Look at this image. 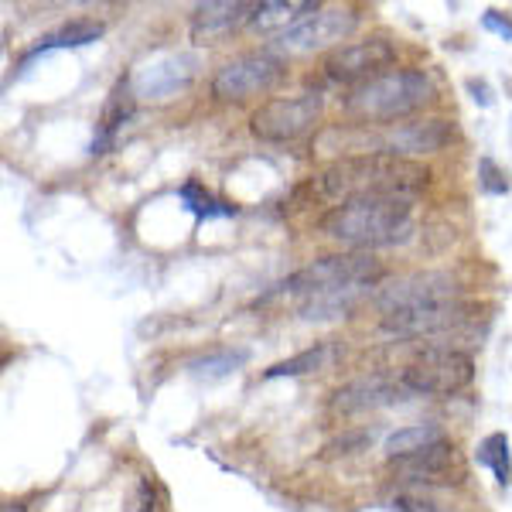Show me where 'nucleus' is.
<instances>
[{
	"label": "nucleus",
	"instance_id": "c756f323",
	"mask_svg": "<svg viewBox=\"0 0 512 512\" xmlns=\"http://www.w3.org/2000/svg\"><path fill=\"white\" fill-rule=\"evenodd\" d=\"M465 86H468V93H472V99L478 106H492L495 103V96H492V89H489V82H485V79H468Z\"/></svg>",
	"mask_w": 512,
	"mask_h": 512
},
{
	"label": "nucleus",
	"instance_id": "20e7f679",
	"mask_svg": "<svg viewBox=\"0 0 512 512\" xmlns=\"http://www.w3.org/2000/svg\"><path fill=\"white\" fill-rule=\"evenodd\" d=\"M379 277H383V263L373 253H332V256H318L308 267L294 270L291 277H284L280 284L270 287L260 301L267 304L284 294L315 297L325 291H338V287H373Z\"/></svg>",
	"mask_w": 512,
	"mask_h": 512
},
{
	"label": "nucleus",
	"instance_id": "39448f33",
	"mask_svg": "<svg viewBox=\"0 0 512 512\" xmlns=\"http://www.w3.org/2000/svg\"><path fill=\"white\" fill-rule=\"evenodd\" d=\"M454 123L444 117L390 123V127H359L345 137V151L359 154H386V158H417V154H437L451 144Z\"/></svg>",
	"mask_w": 512,
	"mask_h": 512
},
{
	"label": "nucleus",
	"instance_id": "ddd939ff",
	"mask_svg": "<svg viewBox=\"0 0 512 512\" xmlns=\"http://www.w3.org/2000/svg\"><path fill=\"white\" fill-rule=\"evenodd\" d=\"M198 62L192 55H158L130 76V89L140 99H171L195 79Z\"/></svg>",
	"mask_w": 512,
	"mask_h": 512
},
{
	"label": "nucleus",
	"instance_id": "dca6fc26",
	"mask_svg": "<svg viewBox=\"0 0 512 512\" xmlns=\"http://www.w3.org/2000/svg\"><path fill=\"white\" fill-rule=\"evenodd\" d=\"M393 472L403 478V482H424V485H448L454 478H448L451 472H458V448L444 437L441 444H434V448L420 451V454H410V458H400L393 461Z\"/></svg>",
	"mask_w": 512,
	"mask_h": 512
},
{
	"label": "nucleus",
	"instance_id": "423d86ee",
	"mask_svg": "<svg viewBox=\"0 0 512 512\" xmlns=\"http://www.w3.org/2000/svg\"><path fill=\"white\" fill-rule=\"evenodd\" d=\"M475 379V362L472 355L454 352V349H427L424 355H417L414 362L403 366L400 383L410 393H424V396H451L458 390H465Z\"/></svg>",
	"mask_w": 512,
	"mask_h": 512
},
{
	"label": "nucleus",
	"instance_id": "f3484780",
	"mask_svg": "<svg viewBox=\"0 0 512 512\" xmlns=\"http://www.w3.org/2000/svg\"><path fill=\"white\" fill-rule=\"evenodd\" d=\"M315 11H318L315 0H263L253 14V28L267 31V35H274V31L284 35V31H291L294 24L311 18Z\"/></svg>",
	"mask_w": 512,
	"mask_h": 512
},
{
	"label": "nucleus",
	"instance_id": "2eb2a0df",
	"mask_svg": "<svg viewBox=\"0 0 512 512\" xmlns=\"http://www.w3.org/2000/svg\"><path fill=\"white\" fill-rule=\"evenodd\" d=\"M403 393H407L403 383H393L386 376H362L332 393V410L335 414H366V410L393 407L403 400Z\"/></svg>",
	"mask_w": 512,
	"mask_h": 512
},
{
	"label": "nucleus",
	"instance_id": "4468645a",
	"mask_svg": "<svg viewBox=\"0 0 512 512\" xmlns=\"http://www.w3.org/2000/svg\"><path fill=\"white\" fill-rule=\"evenodd\" d=\"M260 4L250 0H209V4H198L188 24V35L195 45H219L222 38H229L243 24H253V14Z\"/></svg>",
	"mask_w": 512,
	"mask_h": 512
},
{
	"label": "nucleus",
	"instance_id": "f03ea898",
	"mask_svg": "<svg viewBox=\"0 0 512 512\" xmlns=\"http://www.w3.org/2000/svg\"><path fill=\"white\" fill-rule=\"evenodd\" d=\"M321 233L342 246H352L355 253L407 243L414 233V198H352L321 219Z\"/></svg>",
	"mask_w": 512,
	"mask_h": 512
},
{
	"label": "nucleus",
	"instance_id": "a211bd4d",
	"mask_svg": "<svg viewBox=\"0 0 512 512\" xmlns=\"http://www.w3.org/2000/svg\"><path fill=\"white\" fill-rule=\"evenodd\" d=\"M441 441H444V431L437 424H414V427H403V431L386 437L383 451L390 461H400V458H410V454L434 448V444H441Z\"/></svg>",
	"mask_w": 512,
	"mask_h": 512
},
{
	"label": "nucleus",
	"instance_id": "7ed1b4c3",
	"mask_svg": "<svg viewBox=\"0 0 512 512\" xmlns=\"http://www.w3.org/2000/svg\"><path fill=\"white\" fill-rule=\"evenodd\" d=\"M437 99V86L420 69H386L376 79L355 86L342 110L362 127H390V123L424 110Z\"/></svg>",
	"mask_w": 512,
	"mask_h": 512
},
{
	"label": "nucleus",
	"instance_id": "6e6552de",
	"mask_svg": "<svg viewBox=\"0 0 512 512\" xmlns=\"http://www.w3.org/2000/svg\"><path fill=\"white\" fill-rule=\"evenodd\" d=\"M321 106H325L321 93H297V96L267 99L260 110H253L250 130L260 140H277V144L280 140H297L318 123Z\"/></svg>",
	"mask_w": 512,
	"mask_h": 512
},
{
	"label": "nucleus",
	"instance_id": "0eeeda50",
	"mask_svg": "<svg viewBox=\"0 0 512 512\" xmlns=\"http://www.w3.org/2000/svg\"><path fill=\"white\" fill-rule=\"evenodd\" d=\"M359 28V11L355 7H318L311 18H304L301 24H294L291 31L277 35L270 41V52L280 55V59H291V55H308L318 52V48L338 45Z\"/></svg>",
	"mask_w": 512,
	"mask_h": 512
},
{
	"label": "nucleus",
	"instance_id": "f8f14e48",
	"mask_svg": "<svg viewBox=\"0 0 512 512\" xmlns=\"http://www.w3.org/2000/svg\"><path fill=\"white\" fill-rule=\"evenodd\" d=\"M468 318H475V304L444 301V304H424V308H407V311L383 315L379 328H383L386 335H396V338H414V335L448 332V328L465 325Z\"/></svg>",
	"mask_w": 512,
	"mask_h": 512
},
{
	"label": "nucleus",
	"instance_id": "4be33fe9",
	"mask_svg": "<svg viewBox=\"0 0 512 512\" xmlns=\"http://www.w3.org/2000/svg\"><path fill=\"white\" fill-rule=\"evenodd\" d=\"M478 465L482 468H492L495 472V482L499 485H512V461H509V437L502 431H495L478 444L475 451Z\"/></svg>",
	"mask_w": 512,
	"mask_h": 512
},
{
	"label": "nucleus",
	"instance_id": "aec40b11",
	"mask_svg": "<svg viewBox=\"0 0 512 512\" xmlns=\"http://www.w3.org/2000/svg\"><path fill=\"white\" fill-rule=\"evenodd\" d=\"M246 359H250V352H246V349H219V352H205V355H198V359L188 362V376L205 379V383H216V379L233 376Z\"/></svg>",
	"mask_w": 512,
	"mask_h": 512
},
{
	"label": "nucleus",
	"instance_id": "412c9836",
	"mask_svg": "<svg viewBox=\"0 0 512 512\" xmlns=\"http://www.w3.org/2000/svg\"><path fill=\"white\" fill-rule=\"evenodd\" d=\"M366 287H338V291H325V294H315L301 304V318L304 321H315V318H335L342 311L352 308V301L359 297Z\"/></svg>",
	"mask_w": 512,
	"mask_h": 512
},
{
	"label": "nucleus",
	"instance_id": "7c9ffc66",
	"mask_svg": "<svg viewBox=\"0 0 512 512\" xmlns=\"http://www.w3.org/2000/svg\"><path fill=\"white\" fill-rule=\"evenodd\" d=\"M4 512H24V506H14V502H7Z\"/></svg>",
	"mask_w": 512,
	"mask_h": 512
},
{
	"label": "nucleus",
	"instance_id": "1a4fd4ad",
	"mask_svg": "<svg viewBox=\"0 0 512 512\" xmlns=\"http://www.w3.org/2000/svg\"><path fill=\"white\" fill-rule=\"evenodd\" d=\"M284 76V59L270 48L263 52H246L239 59L226 62L212 79V96L229 103V99H246L256 93H267L274 82Z\"/></svg>",
	"mask_w": 512,
	"mask_h": 512
},
{
	"label": "nucleus",
	"instance_id": "5701e85b",
	"mask_svg": "<svg viewBox=\"0 0 512 512\" xmlns=\"http://www.w3.org/2000/svg\"><path fill=\"white\" fill-rule=\"evenodd\" d=\"M325 359H328V349H325V345H315V349H304V352L291 355V359H280L270 369H263V379L308 376V373H315V369L325 366Z\"/></svg>",
	"mask_w": 512,
	"mask_h": 512
},
{
	"label": "nucleus",
	"instance_id": "b1692460",
	"mask_svg": "<svg viewBox=\"0 0 512 512\" xmlns=\"http://www.w3.org/2000/svg\"><path fill=\"white\" fill-rule=\"evenodd\" d=\"M178 198L185 202L188 212H195L198 219H212V216H236V205H226V202H216L202 185L192 178L178 188Z\"/></svg>",
	"mask_w": 512,
	"mask_h": 512
},
{
	"label": "nucleus",
	"instance_id": "bb28decb",
	"mask_svg": "<svg viewBox=\"0 0 512 512\" xmlns=\"http://www.w3.org/2000/svg\"><path fill=\"white\" fill-rule=\"evenodd\" d=\"M373 441L366 431H352V434H342V437H335V441H328L325 444V458H338V454H355V451H362L366 444Z\"/></svg>",
	"mask_w": 512,
	"mask_h": 512
},
{
	"label": "nucleus",
	"instance_id": "393cba45",
	"mask_svg": "<svg viewBox=\"0 0 512 512\" xmlns=\"http://www.w3.org/2000/svg\"><path fill=\"white\" fill-rule=\"evenodd\" d=\"M478 188H482L485 195H506L509 175L492 158H478Z\"/></svg>",
	"mask_w": 512,
	"mask_h": 512
},
{
	"label": "nucleus",
	"instance_id": "cd10ccee",
	"mask_svg": "<svg viewBox=\"0 0 512 512\" xmlns=\"http://www.w3.org/2000/svg\"><path fill=\"white\" fill-rule=\"evenodd\" d=\"M396 506H400V512H461V509L441 506V502L420 499V495H396Z\"/></svg>",
	"mask_w": 512,
	"mask_h": 512
},
{
	"label": "nucleus",
	"instance_id": "f257e3e1",
	"mask_svg": "<svg viewBox=\"0 0 512 512\" xmlns=\"http://www.w3.org/2000/svg\"><path fill=\"white\" fill-rule=\"evenodd\" d=\"M427 181H431V171L414 161L386 158V154H349L321 171L318 195L328 202H352V198L369 195L414 198Z\"/></svg>",
	"mask_w": 512,
	"mask_h": 512
},
{
	"label": "nucleus",
	"instance_id": "9b49d317",
	"mask_svg": "<svg viewBox=\"0 0 512 512\" xmlns=\"http://www.w3.org/2000/svg\"><path fill=\"white\" fill-rule=\"evenodd\" d=\"M393 59H396L393 41L362 38V41H349V45H338L325 59V72H328V79H335V82L362 86V82L376 79L379 72L390 69Z\"/></svg>",
	"mask_w": 512,
	"mask_h": 512
},
{
	"label": "nucleus",
	"instance_id": "c85d7f7f",
	"mask_svg": "<svg viewBox=\"0 0 512 512\" xmlns=\"http://www.w3.org/2000/svg\"><path fill=\"white\" fill-rule=\"evenodd\" d=\"M482 28H485V31H495L499 38L512 41V18H509V14H502V11H485Z\"/></svg>",
	"mask_w": 512,
	"mask_h": 512
},
{
	"label": "nucleus",
	"instance_id": "9d476101",
	"mask_svg": "<svg viewBox=\"0 0 512 512\" xmlns=\"http://www.w3.org/2000/svg\"><path fill=\"white\" fill-rule=\"evenodd\" d=\"M458 297H461V287L451 274H444V270H417V274L390 280V284L379 291L376 304L383 308V315H393V311L458 301Z\"/></svg>",
	"mask_w": 512,
	"mask_h": 512
},
{
	"label": "nucleus",
	"instance_id": "a878e982",
	"mask_svg": "<svg viewBox=\"0 0 512 512\" xmlns=\"http://www.w3.org/2000/svg\"><path fill=\"white\" fill-rule=\"evenodd\" d=\"M158 499H154V485L147 478H137L134 482V492L123 499V512H154Z\"/></svg>",
	"mask_w": 512,
	"mask_h": 512
},
{
	"label": "nucleus",
	"instance_id": "6ab92c4d",
	"mask_svg": "<svg viewBox=\"0 0 512 512\" xmlns=\"http://www.w3.org/2000/svg\"><path fill=\"white\" fill-rule=\"evenodd\" d=\"M106 35V24L96 18H76L69 24H62L59 31H52L48 38H41V45L31 55H41L48 48H82V45H93Z\"/></svg>",
	"mask_w": 512,
	"mask_h": 512
}]
</instances>
